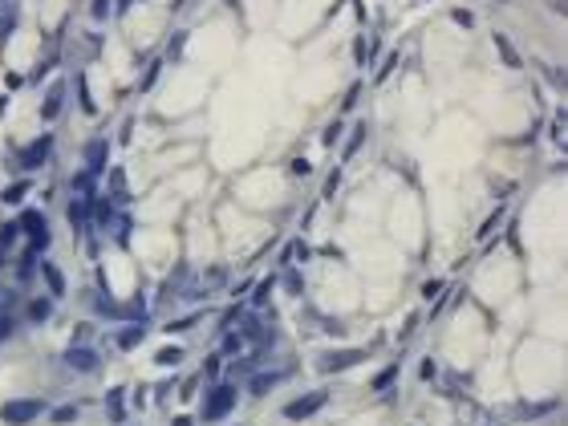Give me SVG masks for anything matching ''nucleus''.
Segmentation results:
<instances>
[{
  "mask_svg": "<svg viewBox=\"0 0 568 426\" xmlns=\"http://www.w3.org/2000/svg\"><path fill=\"white\" fill-rule=\"evenodd\" d=\"M236 406V386L232 382H219V386H211L208 390V398H203V418H223L228 410Z\"/></svg>",
  "mask_w": 568,
  "mask_h": 426,
  "instance_id": "nucleus-1",
  "label": "nucleus"
},
{
  "mask_svg": "<svg viewBox=\"0 0 568 426\" xmlns=\"http://www.w3.org/2000/svg\"><path fill=\"white\" fill-rule=\"evenodd\" d=\"M41 410H45V406H41L37 398H12V402H4V410H0V423L25 426V423H33Z\"/></svg>",
  "mask_w": 568,
  "mask_h": 426,
  "instance_id": "nucleus-2",
  "label": "nucleus"
},
{
  "mask_svg": "<svg viewBox=\"0 0 568 426\" xmlns=\"http://www.w3.org/2000/svg\"><path fill=\"white\" fill-rule=\"evenodd\" d=\"M325 402H329V394H325V390L300 394V398H293V402L284 406V418H288V423H304V418H313V414H317V410H321Z\"/></svg>",
  "mask_w": 568,
  "mask_h": 426,
  "instance_id": "nucleus-3",
  "label": "nucleus"
},
{
  "mask_svg": "<svg viewBox=\"0 0 568 426\" xmlns=\"http://www.w3.org/2000/svg\"><path fill=\"white\" fill-rule=\"evenodd\" d=\"M358 362H365V349H333L321 358V373H341V369H354Z\"/></svg>",
  "mask_w": 568,
  "mask_h": 426,
  "instance_id": "nucleus-4",
  "label": "nucleus"
},
{
  "mask_svg": "<svg viewBox=\"0 0 568 426\" xmlns=\"http://www.w3.org/2000/svg\"><path fill=\"white\" fill-rule=\"evenodd\" d=\"M49 151H53V138H49V134H41L37 142H29V147L21 151V158H17V163H21L25 171H33V167H41V163L49 158Z\"/></svg>",
  "mask_w": 568,
  "mask_h": 426,
  "instance_id": "nucleus-5",
  "label": "nucleus"
},
{
  "mask_svg": "<svg viewBox=\"0 0 568 426\" xmlns=\"http://www.w3.org/2000/svg\"><path fill=\"white\" fill-rule=\"evenodd\" d=\"M65 365H69V369H77V373H93V369L102 365V358L93 353L90 345H73V349L65 353Z\"/></svg>",
  "mask_w": 568,
  "mask_h": 426,
  "instance_id": "nucleus-6",
  "label": "nucleus"
},
{
  "mask_svg": "<svg viewBox=\"0 0 568 426\" xmlns=\"http://www.w3.org/2000/svg\"><path fill=\"white\" fill-rule=\"evenodd\" d=\"M21 228L29 232L33 252H41V248L49 243V228H45V219H41V212H25V215H21Z\"/></svg>",
  "mask_w": 568,
  "mask_h": 426,
  "instance_id": "nucleus-7",
  "label": "nucleus"
},
{
  "mask_svg": "<svg viewBox=\"0 0 568 426\" xmlns=\"http://www.w3.org/2000/svg\"><path fill=\"white\" fill-rule=\"evenodd\" d=\"M223 268H208V272H199V284H191L187 293H195V297H208V293H215V288H223Z\"/></svg>",
  "mask_w": 568,
  "mask_h": 426,
  "instance_id": "nucleus-8",
  "label": "nucleus"
},
{
  "mask_svg": "<svg viewBox=\"0 0 568 426\" xmlns=\"http://www.w3.org/2000/svg\"><path fill=\"white\" fill-rule=\"evenodd\" d=\"M106 414H110V423H122V418H126V390H122V386H114V390L106 394Z\"/></svg>",
  "mask_w": 568,
  "mask_h": 426,
  "instance_id": "nucleus-9",
  "label": "nucleus"
},
{
  "mask_svg": "<svg viewBox=\"0 0 568 426\" xmlns=\"http://www.w3.org/2000/svg\"><path fill=\"white\" fill-rule=\"evenodd\" d=\"M61 102H65V86H53V90H49V98H45V106H41V118H45V122L57 118V114H61Z\"/></svg>",
  "mask_w": 568,
  "mask_h": 426,
  "instance_id": "nucleus-10",
  "label": "nucleus"
},
{
  "mask_svg": "<svg viewBox=\"0 0 568 426\" xmlns=\"http://www.w3.org/2000/svg\"><path fill=\"white\" fill-rule=\"evenodd\" d=\"M102 163H106V142L102 138H93L90 147H86V171H102Z\"/></svg>",
  "mask_w": 568,
  "mask_h": 426,
  "instance_id": "nucleus-11",
  "label": "nucleus"
},
{
  "mask_svg": "<svg viewBox=\"0 0 568 426\" xmlns=\"http://www.w3.org/2000/svg\"><path fill=\"white\" fill-rule=\"evenodd\" d=\"M276 382H284V373L280 369H268V373H256V382H252V394H268Z\"/></svg>",
  "mask_w": 568,
  "mask_h": 426,
  "instance_id": "nucleus-12",
  "label": "nucleus"
},
{
  "mask_svg": "<svg viewBox=\"0 0 568 426\" xmlns=\"http://www.w3.org/2000/svg\"><path fill=\"white\" fill-rule=\"evenodd\" d=\"M41 272H45V280H49V288H53V297H61V293H65V276H61V268H57V264H45Z\"/></svg>",
  "mask_w": 568,
  "mask_h": 426,
  "instance_id": "nucleus-13",
  "label": "nucleus"
},
{
  "mask_svg": "<svg viewBox=\"0 0 568 426\" xmlns=\"http://www.w3.org/2000/svg\"><path fill=\"white\" fill-rule=\"evenodd\" d=\"M138 341H143V325H130V329L118 333V349H134Z\"/></svg>",
  "mask_w": 568,
  "mask_h": 426,
  "instance_id": "nucleus-14",
  "label": "nucleus"
},
{
  "mask_svg": "<svg viewBox=\"0 0 568 426\" xmlns=\"http://www.w3.org/2000/svg\"><path fill=\"white\" fill-rule=\"evenodd\" d=\"M86 215H90V199H73V203H69V223H73V228L86 223Z\"/></svg>",
  "mask_w": 568,
  "mask_h": 426,
  "instance_id": "nucleus-15",
  "label": "nucleus"
},
{
  "mask_svg": "<svg viewBox=\"0 0 568 426\" xmlns=\"http://www.w3.org/2000/svg\"><path fill=\"white\" fill-rule=\"evenodd\" d=\"M73 191H77V199H90V191H93V175H90V171L73 175Z\"/></svg>",
  "mask_w": 568,
  "mask_h": 426,
  "instance_id": "nucleus-16",
  "label": "nucleus"
},
{
  "mask_svg": "<svg viewBox=\"0 0 568 426\" xmlns=\"http://www.w3.org/2000/svg\"><path fill=\"white\" fill-rule=\"evenodd\" d=\"M49 313H53V301H45V297L29 304V317H33V321H49Z\"/></svg>",
  "mask_w": 568,
  "mask_h": 426,
  "instance_id": "nucleus-17",
  "label": "nucleus"
},
{
  "mask_svg": "<svg viewBox=\"0 0 568 426\" xmlns=\"http://www.w3.org/2000/svg\"><path fill=\"white\" fill-rule=\"evenodd\" d=\"M179 358H183L179 345H167V349H158V358H154V362H158V365H179Z\"/></svg>",
  "mask_w": 568,
  "mask_h": 426,
  "instance_id": "nucleus-18",
  "label": "nucleus"
},
{
  "mask_svg": "<svg viewBox=\"0 0 568 426\" xmlns=\"http://www.w3.org/2000/svg\"><path fill=\"white\" fill-rule=\"evenodd\" d=\"M394 378H398V365H386V369L374 378V390H390V382H394Z\"/></svg>",
  "mask_w": 568,
  "mask_h": 426,
  "instance_id": "nucleus-19",
  "label": "nucleus"
},
{
  "mask_svg": "<svg viewBox=\"0 0 568 426\" xmlns=\"http://www.w3.org/2000/svg\"><path fill=\"white\" fill-rule=\"evenodd\" d=\"M495 49H500V53H504V61H508L511 69H515V65H520V57H515V53H511V45H508V37H500V33H495Z\"/></svg>",
  "mask_w": 568,
  "mask_h": 426,
  "instance_id": "nucleus-20",
  "label": "nucleus"
},
{
  "mask_svg": "<svg viewBox=\"0 0 568 426\" xmlns=\"http://www.w3.org/2000/svg\"><path fill=\"white\" fill-rule=\"evenodd\" d=\"M552 410H556V402H540V406H528L520 418H544V414H552Z\"/></svg>",
  "mask_w": 568,
  "mask_h": 426,
  "instance_id": "nucleus-21",
  "label": "nucleus"
},
{
  "mask_svg": "<svg viewBox=\"0 0 568 426\" xmlns=\"http://www.w3.org/2000/svg\"><path fill=\"white\" fill-rule=\"evenodd\" d=\"M77 414H82L77 406H57V410H53V423H73Z\"/></svg>",
  "mask_w": 568,
  "mask_h": 426,
  "instance_id": "nucleus-22",
  "label": "nucleus"
},
{
  "mask_svg": "<svg viewBox=\"0 0 568 426\" xmlns=\"http://www.w3.org/2000/svg\"><path fill=\"white\" fill-rule=\"evenodd\" d=\"M25 191H29L25 183H17V187H8V191H4V203H21V199H25Z\"/></svg>",
  "mask_w": 568,
  "mask_h": 426,
  "instance_id": "nucleus-23",
  "label": "nucleus"
},
{
  "mask_svg": "<svg viewBox=\"0 0 568 426\" xmlns=\"http://www.w3.org/2000/svg\"><path fill=\"white\" fill-rule=\"evenodd\" d=\"M17 232H21L17 223H4V228H0V248H8V243L17 240Z\"/></svg>",
  "mask_w": 568,
  "mask_h": 426,
  "instance_id": "nucleus-24",
  "label": "nucleus"
},
{
  "mask_svg": "<svg viewBox=\"0 0 568 426\" xmlns=\"http://www.w3.org/2000/svg\"><path fill=\"white\" fill-rule=\"evenodd\" d=\"M244 349V337L239 333H228V341H223V353H239Z\"/></svg>",
  "mask_w": 568,
  "mask_h": 426,
  "instance_id": "nucleus-25",
  "label": "nucleus"
},
{
  "mask_svg": "<svg viewBox=\"0 0 568 426\" xmlns=\"http://www.w3.org/2000/svg\"><path fill=\"white\" fill-rule=\"evenodd\" d=\"M419 373H422V382H434V373H439V365L430 362V358H426V362L419 365Z\"/></svg>",
  "mask_w": 568,
  "mask_h": 426,
  "instance_id": "nucleus-26",
  "label": "nucleus"
},
{
  "mask_svg": "<svg viewBox=\"0 0 568 426\" xmlns=\"http://www.w3.org/2000/svg\"><path fill=\"white\" fill-rule=\"evenodd\" d=\"M455 21H459L463 29H471V25H475V17H471V8H455Z\"/></svg>",
  "mask_w": 568,
  "mask_h": 426,
  "instance_id": "nucleus-27",
  "label": "nucleus"
},
{
  "mask_svg": "<svg viewBox=\"0 0 568 426\" xmlns=\"http://www.w3.org/2000/svg\"><path fill=\"white\" fill-rule=\"evenodd\" d=\"M12 25H17V12H4V17H0V41L8 37V29H12Z\"/></svg>",
  "mask_w": 568,
  "mask_h": 426,
  "instance_id": "nucleus-28",
  "label": "nucleus"
},
{
  "mask_svg": "<svg viewBox=\"0 0 568 426\" xmlns=\"http://www.w3.org/2000/svg\"><path fill=\"white\" fill-rule=\"evenodd\" d=\"M106 12H110V0H93V21H106Z\"/></svg>",
  "mask_w": 568,
  "mask_h": 426,
  "instance_id": "nucleus-29",
  "label": "nucleus"
},
{
  "mask_svg": "<svg viewBox=\"0 0 568 426\" xmlns=\"http://www.w3.org/2000/svg\"><path fill=\"white\" fill-rule=\"evenodd\" d=\"M122 179H126L122 167H114V171H110V191H122Z\"/></svg>",
  "mask_w": 568,
  "mask_h": 426,
  "instance_id": "nucleus-30",
  "label": "nucleus"
},
{
  "mask_svg": "<svg viewBox=\"0 0 568 426\" xmlns=\"http://www.w3.org/2000/svg\"><path fill=\"white\" fill-rule=\"evenodd\" d=\"M8 329H12V321H8V317L0 313V337H8Z\"/></svg>",
  "mask_w": 568,
  "mask_h": 426,
  "instance_id": "nucleus-31",
  "label": "nucleus"
}]
</instances>
